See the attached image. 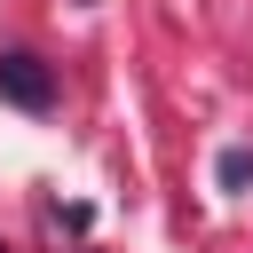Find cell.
<instances>
[{"mask_svg": "<svg viewBox=\"0 0 253 253\" xmlns=\"http://www.w3.org/2000/svg\"><path fill=\"white\" fill-rule=\"evenodd\" d=\"M0 95H8L16 111H47V103H55V71H47L40 55H0Z\"/></svg>", "mask_w": 253, "mask_h": 253, "instance_id": "obj_1", "label": "cell"}, {"mask_svg": "<svg viewBox=\"0 0 253 253\" xmlns=\"http://www.w3.org/2000/svg\"><path fill=\"white\" fill-rule=\"evenodd\" d=\"M213 174H221V190H245V182H253V150H221Z\"/></svg>", "mask_w": 253, "mask_h": 253, "instance_id": "obj_2", "label": "cell"}]
</instances>
